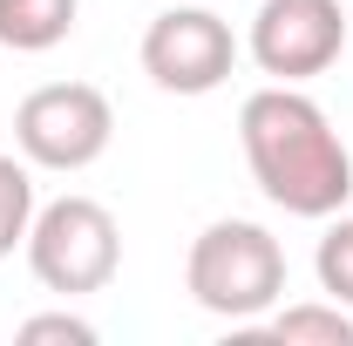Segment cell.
<instances>
[{
    "label": "cell",
    "mask_w": 353,
    "mask_h": 346,
    "mask_svg": "<svg viewBox=\"0 0 353 346\" xmlns=\"http://www.w3.org/2000/svg\"><path fill=\"white\" fill-rule=\"evenodd\" d=\"M21 346H41V340H68V346H95V326L75 319V312H34V319H21Z\"/></svg>",
    "instance_id": "obj_11"
},
{
    "label": "cell",
    "mask_w": 353,
    "mask_h": 346,
    "mask_svg": "<svg viewBox=\"0 0 353 346\" xmlns=\"http://www.w3.org/2000/svg\"><path fill=\"white\" fill-rule=\"evenodd\" d=\"M238 41L211 7H170L143 28V75L163 95H211L231 82Z\"/></svg>",
    "instance_id": "obj_5"
},
{
    "label": "cell",
    "mask_w": 353,
    "mask_h": 346,
    "mask_svg": "<svg viewBox=\"0 0 353 346\" xmlns=\"http://www.w3.org/2000/svg\"><path fill=\"white\" fill-rule=\"evenodd\" d=\"M116 136V109L95 82H41L14 109V143L34 170H88Z\"/></svg>",
    "instance_id": "obj_4"
},
{
    "label": "cell",
    "mask_w": 353,
    "mask_h": 346,
    "mask_svg": "<svg viewBox=\"0 0 353 346\" xmlns=\"http://www.w3.org/2000/svg\"><path fill=\"white\" fill-rule=\"evenodd\" d=\"M82 0H0V48L14 54H48L75 34Z\"/></svg>",
    "instance_id": "obj_7"
},
{
    "label": "cell",
    "mask_w": 353,
    "mask_h": 346,
    "mask_svg": "<svg viewBox=\"0 0 353 346\" xmlns=\"http://www.w3.org/2000/svg\"><path fill=\"white\" fill-rule=\"evenodd\" d=\"M265 333L279 346H353V305H340V299L285 305V312L265 319Z\"/></svg>",
    "instance_id": "obj_8"
},
{
    "label": "cell",
    "mask_w": 353,
    "mask_h": 346,
    "mask_svg": "<svg viewBox=\"0 0 353 346\" xmlns=\"http://www.w3.org/2000/svg\"><path fill=\"white\" fill-rule=\"evenodd\" d=\"M183 285H190V299L204 312H218L231 326H252L285 299V252L252 217H218V224H204L190 238Z\"/></svg>",
    "instance_id": "obj_2"
},
{
    "label": "cell",
    "mask_w": 353,
    "mask_h": 346,
    "mask_svg": "<svg viewBox=\"0 0 353 346\" xmlns=\"http://www.w3.org/2000/svg\"><path fill=\"white\" fill-rule=\"evenodd\" d=\"M34 163L28 156H0V258L14 245H28V224H34Z\"/></svg>",
    "instance_id": "obj_9"
},
{
    "label": "cell",
    "mask_w": 353,
    "mask_h": 346,
    "mask_svg": "<svg viewBox=\"0 0 353 346\" xmlns=\"http://www.w3.org/2000/svg\"><path fill=\"white\" fill-rule=\"evenodd\" d=\"M312 272H319V292H326V299L353 305V217L347 211H333L319 252H312Z\"/></svg>",
    "instance_id": "obj_10"
},
{
    "label": "cell",
    "mask_w": 353,
    "mask_h": 346,
    "mask_svg": "<svg viewBox=\"0 0 353 346\" xmlns=\"http://www.w3.org/2000/svg\"><path fill=\"white\" fill-rule=\"evenodd\" d=\"M116 265H123V231H116L109 204L54 197V204L34 211V224H28V272L48 292H61V299L102 292L116 278Z\"/></svg>",
    "instance_id": "obj_3"
},
{
    "label": "cell",
    "mask_w": 353,
    "mask_h": 346,
    "mask_svg": "<svg viewBox=\"0 0 353 346\" xmlns=\"http://www.w3.org/2000/svg\"><path fill=\"white\" fill-rule=\"evenodd\" d=\"M347 48V7L340 0H265L252 14V61L272 82H312Z\"/></svg>",
    "instance_id": "obj_6"
},
{
    "label": "cell",
    "mask_w": 353,
    "mask_h": 346,
    "mask_svg": "<svg viewBox=\"0 0 353 346\" xmlns=\"http://www.w3.org/2000/svg\"><path fill=\"white\" fill-rule=\"evenodd\" d=\"M238 143L252 183L279 204L285 217H333L353 197V156L333 116L312 102L299 82H272L259 95H245L238 109Z\"/></svg>",
    "instance_id": "obj_1"
}]
</instances>
